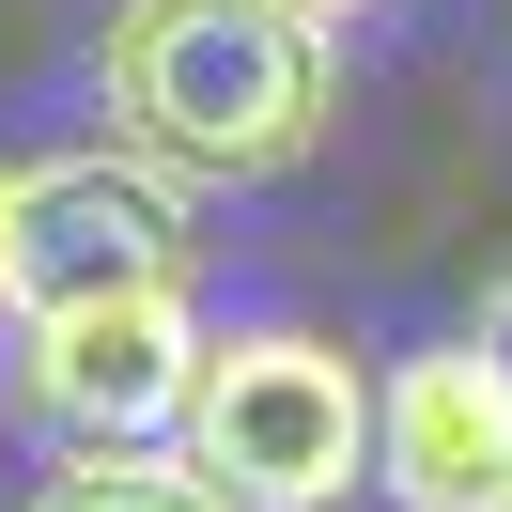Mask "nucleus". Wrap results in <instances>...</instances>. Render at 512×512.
<instances>
[{
  "instance_id": "7",
  "label": "nucleus",
  "mask_w": 512,
  "mask_h": 512,
  "mask_svg": "<svg viewBox=\"0 0 512 512\" xmlns=\"http://www.w3.org/2000/svg\"><path fill=\"white\" fill-rule=\"evenodd\" d=\"M0 326H16V171H0Z\"/></svg>"
},
{
  "instance_id": "9",
  "label": "nucleus",
  "mask_w": 512,
  "mask_h": 512,
  "mask_svg": "<svg viewBox=\"0 0 512 512\" xmlns=\"http://www.w3.org/2000/svg\"><path fill=\"white\" fill-rule=\"evenodd\" d=\"M481 342H497V357H512V280H497V295H481Z\"/></svg>"
},
{
  "instance_id": "6",
  "label": "nucleus",
  "mask_w": 512,
  "mask_h": 512,
  "mask_svg": "<svg viewBox=\"0 0 512 512\" xmlns=\"http://www.w3.org/2000/svg\"><path fill=\"white\" fill-rule=\"evenodd\" d=\"M16 512H218V497L187 481V450H63Z\"/></svg>"
},
{
  "instance_id": "1",
  "label": "nucleus",
  "mask_w": 512,
  "mask_h": 512,
  "mask_svg": "<svg viewBox=\"0 0 512 512\" xmlns=\"http://www.w3.org/2000/svg\"><path fill=\"white\" fill-rule=\"evenodd\" d=\"M94 109L171 187H280L342 109V32H311L295 0H109Z\"/></svg>"
},
{
  "instance_id": "8",
  "label": "nucleus",
  "mask_w": 512,
  "mask_h": 512,
  "mask_svg": "<svg viewBox=\"0 0 512 512\" xmlns=\"http://www.w3.org/2000/svg\"><path fill=\"white\" fill-rule=\"evenodd\" d=\"M295 16H311V32H357V16H388V0H295Z\"/></svg>"
},
{
  "instance_id": "4",
  "label": "nucleus",
  "mask_w": 512,
  "mask_h": 512,
  "mask_svg": "<svg viewBox=\"0 0 512 512\" xmlns=\"http://www.w3.org/2000/svg\"><path fill=\"white\" fill-rule=\"evenodd\" d=\"M218 357V326L187 295H125V311H47L0 326V404L63 450H171L187 435V388Z\"/></svg>"
},
{
  "instance_id": "5",
  "label": "nucleus",
  "mask_w": 512,
  "mask_h": 512,
  "mask_svg": "<svg viewBox=\"0 0 512 512\" xmlns=\"http://www.w3.org/2000/svg\"><path fill=\"white\" fill-rule=\"evenodd\" d=\"M373 497H388V512H512V357L481 342V326L388 357Z\"/></svg>"
},
{
  "instance_id": "2",
  "label": "nucleus",
  "mask_w": 512,
  "mask_h": 512,
  "mask_svg": "<svg viewBox=\"0 0 512 512\" xmlns=\"http://www.w3.org/2000/svg\"><path fill=\"white\" fill-rule=\"evenodd\" d=\"M373 404H388V373L357 342L264 311V326H218L171 450H187V481L218 512H342L373 481Z\"/></svg>"
},
{
  "instance_id": "3",
  "label": "nucleus",
  "mask_w": 512,
  "mask_h": 512,
  "mask_svg": "<svg viewBox=\"0 0 512 512\" xmlns=\"http://www.w3.org/2000/svg\"><path fill=\"white\" fill-rule=\"evenodd\" d=\"M202 218L156 156L125 140H63V156L16 171V326L47 311H125V295H187Z\"/></svg>"
}]
</instances>
